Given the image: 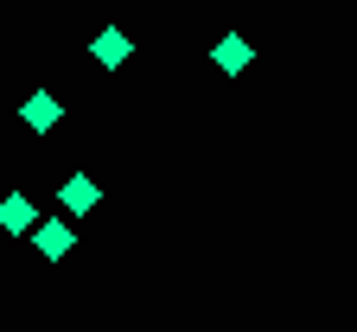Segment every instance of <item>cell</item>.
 Here are the masks:
<instances>
[{
  "instance_id": "obj_4",
  "label": "cell",
  "mask_w": 357,
  "mask_h": 332,
  "mask_svg": "<svg viewBox=\"0 0 357 332\" xmlns=\"http://www.w3.org/2000/svg\"><path fill=\"white\" fill-rule=\"evenodd\" d=\"M211 64H217V71H230V77H236V71H249V64H255V45L230 32V38H217V52H211Z\"/></svg>"
},
{
  "instance_id": "obj_3",
  "label": "cell",
  "mask_w": 357,
  "mask_h": 332,
  "mask_svg": "<svg viewBox=\"0 0 357 332\" xmlns=\"http://www.w3.org/2000/svg\"><path fill=\"white\" fill-rule=\"evenodd\" d=\"M20 122H26V128H32V134H52V128H58V122H64V103H58V96H52V89H32V96H26V103H20Z\"/></svg>"
},
{
  "instance_id": "obj_5",
  "label": "cell",
  "mask_w": 357,
  "mask_h": 332,
  "mask_svg": "<svg viewBox=\"0 0 357 332\" xmlns=\"http://www.w3.org/2000/svg\"><path fill=\"white\" fill-rule=\"evenodd\" d=\"M58 199H64V211H96V205H102V185L89 179V173H70Z\"/></svg>"
},
{
  "instance_id": "obj_2",
  "label": "cell",
  "mask_w": 357,
  "mask_h": 332,
  "mask_svg": "<svg viewBox=\"0 0 357 332\" xmlns=\"http://www.w3.org/2000/svg\"><path fill=\"white\" fill-rule=\"evenodd\" d=\"M89 58H96V64H102V71H121V64H128V58H134V38H128V32H121V26H102V32H96V38H89Z\"/></svg>"
},
{
  "instance_id": "obj_6",
  "label": "cell",
  "mask_w": 357,
  "mask_h": 332,
  "mask_svg": "<svg viewBox=\"0 0 357 332\" xmlns=\"http://www.w3.org/2000/svg\"><path fill=\"white\" fill-rule=\"evenodd\" d=\"M38 224V211H32V199L26 192H13V199H0V230H13V236H26Z\"/></svg>"
},
{
  "instance_id": "obj_1",
  "label": "cell",
  "mask_w": 357,
  "mask_h": 332,
  "mask_svg": "<svg viewBox=\"0 0 357 332\" xmlns=\"http://www.w3.org/2000/svg\"><path fill=\"white\" fill-rule=\"evenodd\" d=\"M70 243H77V236H70V224H64V217H38V224H32V250H38L45 262H64V256H70Z\"/></svg>"
}]
</instances>
